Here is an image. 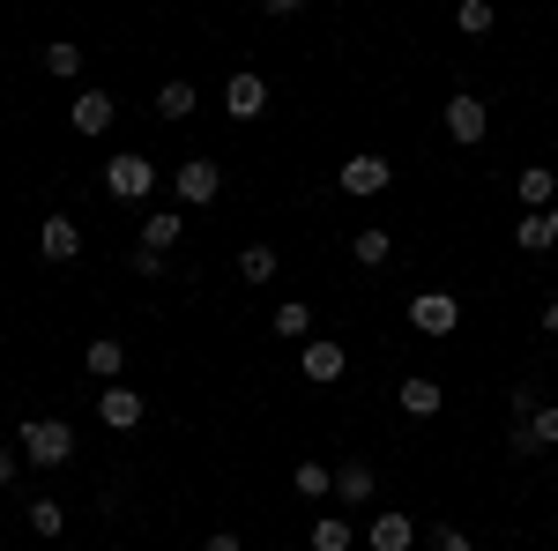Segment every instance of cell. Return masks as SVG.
<instances>
[{"label": "cell", "instance_id": "1", "mask_svg": "<svg viewBox=\"0 0 558 551\" xmlns=\"http://www.w3.org/2000/svg\"><path fill=\"white\" fill-rule=\"evenodd\" d=\"M68 455H75V424L68 418H23V463L60 469Z\"/></svg>", "mask_w": 558, "mask_h": 551}, {"label": "cell", "instance_id": "2", "mask_svg": "<svg viewBox=\"0 0 558 551\" xmlns=\"http://www.w3.org/2000/svg\"><path fill=\"white\" fill-rule=\"evenodd\" d=\"M105 194H112V202H149V194H157V165H149L142 149H120V157L105 165Z\"/></svg>", "mask_w": 558, "mask_h": 551}, {"label": "cell", "instance_id": "3", "mask_svg": "<svg viewBox=\"0 0 558 551\" xmlns=\"http://www.w3.org/2000/svg\"><path fill=\"white\" fill-rule=\"evenodd\" d=\"M410 328H417V336H454V328H462V298L417 291V298H410Z\"/></svg>", "mask_w": 558, "mask_h": 551}, {"label": "cell", "instance_id": "4", "mask_svg": "<svg viewBox=\"0 0 558 551\" xmlns=\"http://www.w3.org/2000/svg\"><path fill=\"white\" fill-rule=\"evenodd\" d=\"M299 373H305L313 387H336V381L350 373V350H343L336 336H313V343L299 350Z\"/></svg>", "mask_w": 558, "mask_h": 551}, {"label": "cell", "instance_id": "5", "mask_svg": "<svg viewBox=\"0 0 558 551\" xmlns=\"http://www.w3.org/2000/svg\"><path fill=\"white\" fill-rule=\"evenodd\" d=\"M172 187H179V202H186V209H209L216 187H223V171H216L209 157H186V165L172 171Z\"/></svg>", "mask_w": 558, "mask_h": 551}, {"label": "cell", "instance_id": "6", "mask_svg": "<svg viewBox=\"0 0 558 551\" xmlns=\"http://www.w3.org/2000/svg\"><path fill=\"white\" fill-rule=\"evenodd\" d=\"M439 120H447V134H454V142H484V128H492V112H484V97H470V89H454Z\"/></svg>", "mask_w": 558, "mask_h": 551}, {"label": "cell", "instance_id": "7", "mask_svg": "<svg viewBox=\"0 0 558 551\" xmlns=\"http://www.w3.org/2000/svg\"><path fill=\"white\" fill-rule=\"evenodd\" d=\"M260 105H268V83H260L254 68H239V75L223 83V112H231V120H254Z\"/></svg>", "mask_w": 558, "mask_h": 551}, {"label": "cell", "instance_id": "8", "mask_svg": "<svg viewBox=\"0 0 558 551\" xmlns=\"http://www.w3.org/2000/svg\"><path fill=\"white\" fill-rule=\"evenodd\" d=\"M387 157H350L343 165V194H357V202H373V194H387Z\"/></svg>", "mask_w": 558, "mask_h": 551}, {"label": "cell", "instance_id": "9", "mask_svg": "<svg viewBox=\"0 0 558 551\" xmlns=\"http://www.w3.org/2000/svg\"><path fill=\"white\" fill-rule=\"evenodd\" d=\"M97 418L112 424V432H134L142 424V387H105L97 395Z\"/></svg>", "mask_w": 558, "mask_h": 551}, {"label": "cell", "instance_id": "10", "mask_svg": "<svg viewBox=\"0 0 558 551\" xmlns=\"http://www.w3.org/2000/svg\"><path fill=\"white\" fill-rule=\"evenodd\" d=\"M38 247H45V261H75L83 254V224H75V216H45Z\"/></svg>", "mask_w": 558, "mask_h": 551}, {"label": "cell", "instance_id": "11", "mask_svg": "<svg viewBox=\"0 0 558 551\" xmlns=\"http://www.w3.org/2000/svg\"><path fill=\"white\" fill-rule=\"evenodd\" d=\"M83 373H89V381H112V387H120V373H128L120 336H97V343H89V350H83Z\"/></svg>", "mask_w": 558, "mask_h": 551}, {"label": "cell", "instance_id": "12", "mask_svg": "<svg viewBox=\"0 0 558 551\" xmlns=\"http://www.w3.org/2000/svg\"><path fill=\"white\" fill-rule=\"evenodd\" d=\"M75 134H105L112 128V89H75Z\"/></svg>", "mask_w": 558, "mask_h": 551}, {"label": "cell", "instance_id": "13", "mask_svg": "<svg viewBox=\"0 0 558 551\" xmlns=\"http://www.w3.org/2000/svg\"><path fill=\"white\" fill-rule=\"evenodd\" d=\"M365 544H373V551H410V544H417V522H410V514H395V507H387L380 522L365 529Z\"/></svg>", "mask_w": 558, "mask_h": 551}, {"label": "cell", "instance_id": "14", "mask_svg": "<svg viewBox=\"0 0 558 551\" xmlns=\"http://www.w3.org/2000/svg\"><path fill=\"white\" fill-rule=\"evenodd\" d=\"M514 194L529 202V216H536V209H558V171H551V165H529V171L514 179Z\"/></svg>", "mask_w": 558, "mask_h": 551}, {"label": "cell", "instance_id": "15", "mask_svg": "<svg viewBox=\"0 0 558 551\" xmlns=\"http://www.w3.org/2000/svg\"><path fill=\"white\" fill-rule=\"evenodd\" d=\"M373 492H380L373 463H343V469H336V500H350V507H373Z\"/></svg>", "mask_w": 558, "mask_h": 551}, {"label": "cell", "instance_id": "16", "mask_svg": "<svg viewBox=\"0 0 558 551\" xmlns=\"http://www.w3.org/2000/svg\"><path fill=\"white\" fill-rule=\"evenodd\" d=\"M179 239H186V224H179V209H157V216H142V247H149V254H172Z\"/></svg>", "mask_w": 558, "mask_h": 551}, {"label": "cell", "instance_id": "17", "mask_svg": "<svg viewBox=\"0 0 558 551\" xmlns=\"http://www.w3.org/2000/svg\"><path fill=\"white\" fill-rule=\"evenodd\" d=\"M305 544H313V551H350V544H357V529H350L343 514H320V522L305 529Z\"/></svg>", "mask_w": 558, "mask_h": 551}, {"label": "cell", "instance_id": "18", "mask_svg": "<svg viewBox=\"0 0 558 551\" xmlns=\"http://www.w3.org/2000/svg\"><path fill=\"white\" fill-rule=\"evenodd\" d=\"M529 254H551L558 247V209H536V216H521V231H514Z\"/></svg>", "mask_w": 558, "mask_h": 551}, {"label": "cell", "instance_id": "19", "mask_svg": "<svg viewBox=\"0 0 558 551\" xmlns=\"http://www.w3.org/2000/svg\"><path fill=\"white\" fill-rule=\"evenodd\" d=\"M276 336L313 343V306H305V298H283V306H276Z\"/></svg>", "mask_w": 558, "mask_h": 551}, {"label": "cell", "instance_id": "20", "mask_svg": "<svg viewBox=\"0 0 558 551\" xmlns=\"http://www.w3.org/2000/svg\"><path fill=\"white\" fill-rule=\"evenodd\" d=\"M402 410H410V418H439V381L410 373V381H402Z\"/></svg>", "mask_w": 558, "mask_h": 551}, {"label": "cell", "instance_id": "21", "mask_svg": "<svg viewBox=\"0 0 558 551\" xmlns=\"http://www.w3.org/2000/svg\"><path fill=\"white\" fill-rule=\"evenodd\" d=\"M45 75H60V83H75V75H83V45H45Z\"/></svg>", "mask_w": 558, "mask_h": 551}, {"label": "cell", "instance_id": "22", "mask_svg": "<svg viewBox=\"0 0 558 551\" xmlns=\"http://www.w3.org/2000/svg\"><path fill=\"white\" fill-rule=\"evenodd\" d=\"M291 484H299L305 500H328V492H336V469H320V463H299V469H291Z\"/></svg>", "mask_w": 558, "mask_h": 551}, {"label": "cell", "instance_id": "23", "mask_svg": "<svg viewBox=\"0 0 558 551\" xmlns=\"http://www.w3.org/2000/svg\"><path fill=\"white\" fill-rule=\"evenodd\" d=\"M350 254L365 261V268H380V261H387V254H395V239H387L380 224H373V231H357V239H350Z\"/></svg>", "mask_w": 558, "mask_h": 551}, {"label": "cell", "instance_id": "24", "mask_svg": "<svg viewBox=\"0 0 558 551\" xmlns=\"http://www.w3.org/2000/svg\"><path fill=\"white\" fill-rule=\"evenodd\" d=\"M276 268H283V261H276V247H246V254H239V276H246V284H268Z\"/></svg>", "mask_w": 558, "mask_h": 551}, {"label": "cell", "instance_id": "25", "mask_svg": "<svg viewBox=\"0 0 558 551\" xmlns=\"http://www.w3.org/2000/svg\"><path fill=\"white\" fill-rule=\"evenodd\" d=\"M157 112H165V120H186V112H194V83H165L157 89Z\"/></svg>", "mask_w": 558, "mask_h": 551}, {"label": "cell", "instance_id": "26", "mask_svg": "<svg viewBox=\"0 0 558 551\" xmlns=\"http://www.w3.org/2000/svg\"><path fill=\"white\" fill-rule=\"evenodd\" d=\"M31 529H38V537H60V529H68V514L52 507V500H31Z\"/></svg>", "mask_w": 558, "mask_h": 551}, {"label": "cell", "instance_id": "27", "mask_svg": "<svg viewBox=\"0 0 558 551\" xmlns=\"http://www.w3.org/2000/svg\"><path fill=\"white\" fill-rule=\"evenodd\" d=\"M492 23H499V15H492V0H462V31H470V38H484Z\"/></svg>", "mask_w": 558, "mask_h": 551}, {"label": "cell", "instance_id": "28", "mask_svg": "<svg viewBox=\"0 0 558 551\" xmlns=\"http://www.w3.org/2000/svg\"><path fill=\"white\" fill-rule=\"evenodd\" d=\"M529 432H536V447H558V403H544V410L529 418Z\"/></svg>", "mask_w": 558, "mask_h": 551}, {"label": "cell", "instance_id": "29", "mask_svg": "<svg viewBox=\"0 0 558 551\" xmlns=\"http://www.w3.org/2000/svg\"><path fill=\"white\" fill-rule=\"evenodd\" d=\"M507 410H514V418H521V424H529V418H536V410H544V403H536V387L521 381V387H514V395H507Z\"/></svg>", "mask_w": 558, "mask_h": 551}, {"label": "cell", "instance_id": "30", "mask_svg": "<svg viewBox=\"0 0 558 551\" xmlns=\"http://www.w3.org/2000/svg\"><path fill=\"white\" fill-rule=\"evenodd\" d=\"M507 455H514V463H529V455H536V432H529V424H514V432H507Z\"/></svg>", "mask_w": 558, "mask_h": 551}, {"label": "cell", "instance_id": "31", "mask_svg": "<svg viewBox=\"0 0 558 551\" xmlns=\"http://www.w3.org/2000/svg\"><path fill=\"white\" fill-rule=\"evenodd\" d=\"M432 551H476L462 529H432Z\"/></svg>", "mask_w": 558, "mask_h": 551}, {"label": "cell", "instance_id": "32", "mask_svg": "<svg viewBox=\"0 0 558 551\" xmlns=\"http://www.w3.org/2000/svg\"><path fill=\"white\" fill-rule=\"evenodd\" d=\"M15 484V447H0V492Z\"/></svg>", "mask_w": 558, "mask_h": 551}, {"label": "cell", "instance_id": "33", "mask_svg": "<svg viewBox=\"0 0 558 551\" xmlns=\"http://www.w3.org/2000/svg\"><path fill=\"white\" fill-rule=\"evenodd\" d=\"M202 551H239V537H231V529H216V537H209Z\"/></svg>", "mask_w": 558, "mask_h": 551}, {"label": "cell", "instance_id": "34", "mask_svg": "<svg viewBox=\"0 0 558 551\" xmlns=\"http://www.w3.org/2000/svg\"><path fill=\"white\" fill-rule=\"evenodd\" d=\"M544 328H551V336H558V291H551V306H544Z\"/></svg>", "mask_w": 558, "mask_h": 551}]
</instances>
